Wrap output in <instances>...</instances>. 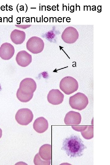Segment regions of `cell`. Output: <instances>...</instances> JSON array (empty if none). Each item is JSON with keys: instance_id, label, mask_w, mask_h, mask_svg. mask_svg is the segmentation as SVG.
<instances>
[{"instance_id": "7", "label": "cell", "mask_w": 110, "mask_h": 165, "mask_svg": "<svg viewBox=\"0 0 110 165\" xmlns=\"http://www.w3.org/2000/svg\"><path fill=\"white\" fill-rule=\"evenodd\" d=\"M36 88V83L33 79L26 78L21 81L18 89L23 93L30 94H34Z\"/></svg>"}, {"instance_id": "15", "label": "cell", "mask_w": 110, "mask_h": 165, "mask_svg": "<svg viewBox=\"0 0 110 165\" xmlns=\"http://www.w3.org/2000/svg\"><path fill=\"white\" fill-rule=\"evenodd\" d=\"M34 94H28L21 92L18 89L16 92V97L21 102H27L29 101L33 97Z\"/></svg>"}, {"instance_id": "16", "label": "cell", "mask_w": 110, "mask_h": 165, "mask_svg": "<svg viewBox=\"0 0 110 165\" xmlns=\"http://www.w3.org/2000/svg\"><path fill=\"white\" fill-rule=\"evenodd\" d=\"M81 135L85 139H90L94 137V127L92 126H87L84 130L81 132Z\"/></svg>"}, {"instance_id": "19", "label": "cell", "mask_w": 110, "mask_h": 165, "mask_svg": "<svg viewBox=\"0 0 110 165\" xmlns=\"http://www.w3.org/2000/svg\"><path fill=\"white\" fill-rule=\"evenodd\" d=\"M31 26V25H16L15 26H16L17 27H18L21 28L22 29H26L27 28H28L29 27H30Z\"/></svg>"}, {"instance_id": "14", "label": "cell", "mask_w": 110, "mask_h": 165, "mask_svg": "<svg viewBox=\"0 0 110 165\" xmlns=\"http://www.w3.org/2000/svg\"><path fill=\"white\" fill-rule=\"evenodd\" d=\"M39 154L41 158L45 160L51 159V145L49 144H45L40 148Z\"/></svg>"}, {"instance_id": "8", "label": "cell", "mask_w": 110, "mask_h": 165, "mask_svg": "<svg viewBox=\"0 0 110 165\" xmlns=\"http://www.w3.org/2000/svg\"><path fill=\"white\" fill-rule=\"evenodd\" d=\"M64 95L58 89H53L49 92L47 96L48 101L53 105H58L63 101Z\"/></svg>"}, {"instance_id": "9", "label": "cell", "mask_w": 110, "mask_h": 165, "mask_svg": "<svg viewBox=\"0 0 110 165\" xmlns=\"http://www.w3.org/2000/svg\"><path fill=\"white\" fill-rule=\"evenodd\" d=\"M14 53V48L10 43H3L0 47V57L3 60H9L13 57Z\"/></svg>"}, {"instance_id": "10", "label": "cell", "mask_w": 110, "mask_h": 165, "mask_svg": "<svg viewBox=\"0 0 110 165\" xmlns=\"http://www.w3.org/2000/svg\"><path fill=\"white\" fill-rule=\"evenodd\" d=\"M16 60L19 66L26 67L32 62V56L26 51H20L17 53Z\"/></svg>"}, {"instance_id": "17", "label": "cell", "mask_w": 110, "mask_h": 165, "mask_svg": "<svg viewBox=\"0 0 110 165\" xmlns=\"http://www.w3.org/2000/svg\"><path fill=\"white\" fill-rule=\"evenodd\" d=\"M34 162L35 165H50L51 160H45L41 158L39 153H37L35 156L34 159Z\"/></svg>"}, {"instance_id": "3", "label": "cell", "mask_w": 110, "mask_h": 165, "mask_svg": "<svg viewBox=\"0 0 110 165\" xmlns=\"http://www.w3.org/2000/svg\"><path fill=\"white\" fill-rule=\"evenodd\" d=\"M88 104L87 97L81 92L77 93L69 98V104L73 109L82 110L86 107Z\"/></svg>"}, {"instance_id": "4", "label": "cell", "mask_w": 110, "mask_h": 165, "mask_svg": "<svg viewBox=\"0 0 110 165\" xmlns=\"http://www.w3.org/2000/svg\"><path fill=\"white\" fill-rule=\"evenodd\" d=\"M44 47V43L41 38L34 36L29 38L26 43L27 50L33 54L41 52Z\"/></svg>"}, {"instance_id": "6", "label": "cell", "mask_w": 110, "mask_h": 165, "mask_svg": "<svg viewBox=\"0 0 110 165\" xmlns=\"http://www.w3.org/2000/svg\"><path fill=\"white\" fill-rule=\"evenodd\" d=\"M79 35V32L75 28L69 26L66 28L62 32L61 38L65 43L72 44L77 40Z\"/></svg>"}, {"instance_id": "20", "label": "cell", "mask_w": 110, "mask_h": 165, "mask_svg": "<svg viewBox=\"0 0 110 165\" xmlns=\"http://www.w3.org/2000/svg\"><path fill=\"white\" fill-rule=\"evenodd\" d=\"M2 134V130L0 128V138H1Z\"/></svg>"}, {"instance_id": "1", "label": "cell", "mask_w": 110, "mask_h": 165, "mask_svg": "<svg viewBox=\"0 0 110 165\" xmlns=\"http://www.w3.org/2000/svg\"><path fill=\"white\" fill-rule=\"evenodd\" d=\"M86 148L79 137L72 135L64 140L61 149L70 157H75L82 156Z\"/></svg>"}, {"instance_id": "5", "label": "cell", "mask_w": 110, "mask_h": 165, "mask_svg": "<svg viewBox=\"0 0 110 165\" xmlns=\"http://www.w3.org/2000/svg\"><path fill=\"white\" fill-rule=\"evenodd\" d=\"M33 118L31 111L28 108H22L18 110L15 115L17 122L22 125H27L31 122Z\"/></svg>"}, {"instance_id": "11", "label": "cell", "mask_w": 110, "mask_h": 165, "mask_svg": "<svg viewBox=\"0 0 110 165\" xmlns=\"http://www.w3.org/2000/svg\"><path fill=\"white\" fill-rule=\"evenodd\" d=\"M80 114L74 111H70L66 115L64 119L65 123L67 125H78L81 122Z\"/></svg>"}, {"instance_id": "13", "label": "cell", "mask_w": 110, "mask_h": 165, "mask_svg": "<svg viewBox=\"0 0 110 165\" xmlns=\"http://www.w3.org/2000/svg\"><path fill=\"white\" fill-rule=\"evenodd\" d=\"M25 37V32L19 30H14L10 34V38L11 41L16 45L22 44L24 41Z\"/></svg>"}, {"instance_id": "12", "label": "cell", "mask_w": 110, "mask_h": 165, "mask_svg": "<svg viewBox=\"0 0 110 165\" xmlns=\"http://www.w3.org/2000/svg\"><path fill=\"white\" fill-rule=\"evenodd\" d=\"M33 128L37 132L42 133L46 131L48 128V123L44 117H40L37 118L33 124Z\"/></svg>"}, {"instance_id": "18", "label": "cell", "mask_w": 110, "mask_h": 165, "mask_svg": "<svg viewBox=\"0 0 110 165\" xmlns=\"http://www.w3.org/2000/svg\"><path fill=\"white\" fill-rule=\"evenodd\" d=\"M72 128L73 129L76 131H82L86 129L87 126H72Z\"/></svg>"}, {"instance_id": "2", "label": "cell", "mask_w": 110, "mask_h": 165, "mask_svg": "<svg viewBox=\"0 0 110 165\" xmlns=\"http://www.w3.org/2000/svg\"><path fill=\"white\" fill-rule=\"evenodd\" d=\"M59 87L65 94L69 95L77 90L79 84L75 79L70 76H67L61 80Z\"/></svg>"}]
</instances>
